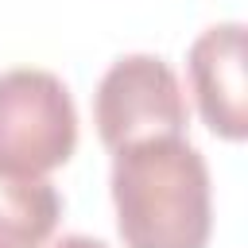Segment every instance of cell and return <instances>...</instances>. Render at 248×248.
Masks as SVG:
<instances>
[{
	"label": "cell",
	"mask_w": 248,
	"mask_h": 248,
	"mask_svg": "<svg viewBox=\"0 0 248 248\" xmlns=\"http://www.w3.org/2000/svg\"><path fill=\"white\" fill-rule=\"evenodd\" d=\"M0 248H4V244H0Z\"/></svg>",
	"instance_id": "obj_7"
},
{
	"label": "cell",
	"mask_w": 248,
	"mask_h": 248,
	"mask_svg": "<svg viewBox=\"0 0 248 248\" xmlns=\"http://www.w3.org/2000/svg\"><path fill=\"white\" fill-rule=\"evenodd\" d=\"M112 205L124 248L209 244V167L186 136H155L112 151Z\"/></svg>",
	"instance_id": "obj_1"
},
{
	"label": "cell",
	"mask_w": 248,
	"mask_h": 248,
	"mask_svg": "<svg viewBox=\"0 0 248 248\" xmlns=\"http://www.w3.org/2000/svg\"><path fill=\"white\" fill-rule=\"evenodd\" d=\"M190 93L213 136L240 143L248 136V78H244V23L205 27L186 58Z\"/></svg>",
	"instance_id": "obj_4"
},
{
	"label": "cell",
	"mask_w": 248,
	"mask_h": 248,
	"mask_svg": "<svg viewBox=\"0 0 248 248\" xmlns=\"http://www.w3.org/2000/svg\"><path fill=\"white\" fill-rule=\"evenodd\" d=\"M62 217V198L46 178L0 174V244L43 248Z\"/></svg>",
	"instance_id": "obj_5"
},
{
	"label": "cell",
	"mask_w": 248,
	"mask_h": 248,
	"mask_svg": "<svg viewBox=\"0 0 248 248\" xmlns=\"http://www.w3.org/2000/svg\"><path fill=\"white\" fill-rule=\"evenodd\" d=\"M97 136L108 151H120L155 136H186V93L178 74L159 54H124L116 58L93 97Z\"/></svg>",
	"instance_id": "obj_3"
},
{
	"label": "cell",
	"mask_w": 248,
	"mask_h": 248,
	"mask_svg": "<svg viewBox=\"0 0 248 248\" xmlns=\"http://www.w3.org/2000/svg\"><path fill=\"white\" fill-rule=\"evenodd\" d=\"M78 108L62 78L35 66L0 74V174L43 178L70 163Z\"/></svg>",
	"instance_id": "obj_2"
},
{
	"label": "cell",
	"mask_w": 248,
	"mask_h": 248,
	"mask_svg": "<svg viewBox=\"0 0 248 248\" xmlns=\"http://www.w3.org/2000/svg\"><path fill=\"white\" fill-rule=\"evenodd\" d=\"M50 248H108V244H105V240H93V236H78V232H74V236H62L58 244H50Z\"/></svg>",
	"instance_id": "obj_6"
}]
</instances>
